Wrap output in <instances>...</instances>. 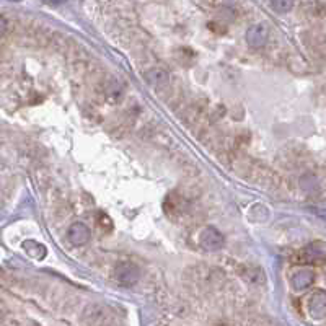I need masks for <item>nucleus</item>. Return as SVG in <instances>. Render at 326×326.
<instances>
[{
    "instance_id": "8",
    "label": "nucleus",
    "mask_w": 326,
    "mask_h": 326,
    "mask_svg": "<svg viewBox=\"0 0 326 326\" xmlns=\"http://www.w3.org/2000/svg\"><path fill=\"white\" fill-rule=\"evenodd\" d=\"M145 78L149 80V83L153 87H163L170 82V73L162 69V67H153L145 73Z\"/></svg>"
},
{
    "instance_id": "3",
    "label": "nucleus",
    "mask_w": 326,
    "mask_h": 326,
    "mask_svg": "<svg viewBox=\"0 0 326 326\" xmlns=\"http://www.w3.org/2000/svg\"><path fill=\"white\" fill-rule=\"evenodd\" d=\"M304 261L309 264H322L326 261V242L315 240L304 248Z\"/></svg>"
},
{
    "instance_id": "4",
    "label": "nucleus",
    "mask_w": 326,
    "mask_h": 326,
    "mask_svg": "<svg viewBox=\"0 0 326 326\" xmlns=\"http://www.w3.org/2000/svg\"><path fill=\"white\" fill-rule=\"evenodd\" d=\"M268 36H269V29L266 24H253V26L248 28L247 34H245V39H247L248 46L258 49L266 44Z\"/></svg>"
},
{
    "instance_id": "1",
    "label": "nucleus",
    "mask_w": 326,
    "mask_h": 326,
    "mask_svg": "<svg viewBox=\"0 0 326 326\" xmlns=\"http://www.w3.org/2000/svg\"><path fill=\"white\" fill-rule=\"evenodd\" d=\"M114 278L122 286H134L140 278V271L132 263H119L114 269Z\"/></svg>"
},
{
    "instance_id": "9",
    "label": "nucleus",
    "mask_w": 326,
    "mask_h": 326,
    "mask_svg": "<svg viewBox=\"0 0 326 326\" xmlns=\"http://www.w3.org/2000/svg\"><path fill=\"white\" fill-rule=\"evenodd\" d=\"M271 7L278 13H287L294 7V0H271Z\"/></svg>"
},
{
    "instance_id": "6",
    "label": "nucleus",
    "mask_w": 326,
    "mask_h": 326,
    "mask_svg": "<svg viewBox=\"0 0 326 326\" xmlns=\"http://www.w3.org/2000/svg\"><path fill=\"white\" fill-rule=\"evenodd\" d=\"M67 238L72 245L80 247V245H85L90 240V229L82 222H73L69 230H67Z\"/></svg>"
},
{
    "instance_id": "10",
    "label": "nucleus",
    "mask_w": 326,
    "mask_h": 326,
    "mask_svg": "<svg viewBox=\"0 0 326 326\" xmlns=\"http://www.w3.org/2000/svg\"><path fill=\"white\" fill-rule=\"evenodd\" d=\"M28 242L33 245V250H24V251H26V253L31 258H34V260H42V258L46 256V248L42 247L41 243L33 242V240H28Z\"/></svg>"
},
{
    "instance_id": "11",
    "label": "nucleus",
    "mask_w": 326,
    "mask_h": 326,
    "mask_svg": "<svg viewBox=\"0 0 326 326\" xmlns=\"http://www.w3.org/2000/svg\"><path fill=\"white\" fill-rule=\"evenodd\" d=\"M11 2H20V0H11Z\"/></svg>"
},
{
    "instance_id": "7",
    "label": "nucleus",
    "mask_w": 326,
    "mask_h": 326,
    "mask_svg": "<svg viewBox=\"0 0 326 326\" xmlns=\"http://www.w3.org/2000/svg\"><path fill=\"white\" fill-rule=\"evenodd\" d=\"M313 281H315V273L310 269H300L297 271L294 276H292V287H294V291H297V292H302L305 291V289H309L312 284H313Z\"/></svg>"
},
{
    "instance_id": "5",
    "label": "nucleus",
    "mask_w": 326,
    "mask_h": 326,
    "mask_svg": "<svg viewBox=\"0 0 326 326\" xmlns=\"http://www.w3.org/2000/svg\"><path fill=\"white\" fill-rule=\"evenodd\" d=\"M309 312L313 318L322 320L326 318V292L317 291L309 299Z\"/></svg>"
},
{
    "instance_id": "2",
    "label": "nucleus",
    "mask_w": 326,
    "mask_h": 326,
    "mask_svg": "<svg viewBox=\"0 0 326 326\" xmlns=\"http://www.w3.org/2000/svg\"><path fill=\"white\" fill-rule=\"evenodd\" d=\"M199 245H201V248L206 251H219L224 247V235L215 229V227H207V229H204V232L201 233Z\"/></svg>"
}]
</instances>
